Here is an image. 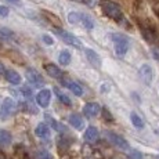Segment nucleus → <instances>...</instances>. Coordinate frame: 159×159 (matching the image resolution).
Instances as JSON below:
<instances>
[{"mask_svg":"<svg viewBox=\"0 0 159 159\" xmlns=\"http://www.w3.org/2000/svg\"><path fill=\"white\" fill-rule=\"evenodd\" d=\"M158 159H159V158H158Z\"/></svg>","mask_w":159,"mask_h":159,"instance_id":"obj_37","label":"nucleus"},{"mask_svg":"<svg viewBox=\"0 0 159 159\" xmlns=\"http://www.w3.org/2000/svg\"><path fill=\"white\" fill-rule=\"evenodd\" d=\"M102 115H104V118H105V120H108V122H114V116L111 115V112L108 111L107 108H102Z\"/></svg>","mask_w":159,"mask_h":159,"instance_id":"obj_28","label":"nucleus"},{"mask_svg":"<svg viewBox=\"0 0 159 159\" xmlns=\"http://www.w3.org/2000/svg\"><path fill=\"white\" fill-rule=\"evenodd\" d=\"M101 111H102V108L100 107V104H97V102H87L86 105L83 107V114L86 115L87 118H96Z\"/></svg>","mask_w":159,"mask_h":159,"instance_id":"obj_10","label":"nucleus"},{"mask_svg":"<svg viewBox=\"0 0 159 159\" xmlns=\"http://www.w3.org/2000/svg\"><path fill=\"white\" fill-rule=\"evenodd\" d=\"M130 122L133 123L134 127H137V129H143V127H144V120H143L141 116L137 115L136 112H131L130 114Z\"/></svg>","mask_w":159,"mask_h":159,"instance_id":"obj_21","label":"nucleus"},{"mask_svg":"<svg viewBox=\"0 0 159 159\" xmlns=\"http://www.w3.org/2000/svg\"><path fill=\"white\" fill-rule=\"evenodd\" d=\"M98 137H100L98 129L94 127V126H89L86 129V131H84V134H83V139L86 140L87 143H96L97 140H98Z\"/></svg>","mask_w":159,"mask_h":159,"instance_id":"obj_12","label":"nucleus"},{"mask_svg":"<svg viewBox=\"0 0 159 159\" xmlns=\"http://www.w3.org/2000/svg\"><path fill=\"white\" fill-rule=\"evenodd\" d=\"M152 7H154V11H155V13L159 15V0H157V2L152 4Z\"/></svg>","mask_w":159,"mask_h":159,"instance_id":"obj_32","label":"nucleus"},{"mask_svg":"<svg viewBox=\"0 0 159 159\" xmlns=\"http://www.w3.org/2000/svg\"><path fill=\"white\" fill-rule=\"evenodd\" d=\"M4 78L13 84H20L21 83V75L17 71H14V69H6Z\"/></svg>","mask_w":159,"mask_h":159,"instance_id":"obj_16","label":"nucleus"},{"mask_svg":"<svg viewBox=\"0 0 159 159\" xmlns=\"http://www.w3.org/2000/svg\"><path fill=\"white\" fill-rule=\"evenodd\" d=\"M0 159H4V155H3L2 152H0Z\"/></svg>","mask_w":159,"mask_h":159,"instance_id":"obj_36","label":"nucleus"},{"mask_svg":"<svg viewBox=\"0 0 159 159\" xmlns=\"http://www.w3.org/2000/svg\"><path fill=\"white\" fill-rule=\"evenodd\" d=\"M101 91H102V93H107V91H109V84L104 83L102 87H101Z\"/></svg>","mask_w":159,"mask_h":159,"instance_id":"obj_33","label":"nucleus"},{"mask_svg":"<svg viewBox=\"0 0 159 159\" xmlns=\"http://www.w3.org/2000/svg\"><path fill=\"white\" fill-rule=\"evenodd\" d=\"M112 42H114L115 53L118 57H123L129 51V38L123 33H112Z\"/></svg>","mask_w":159,"mask_h":159,"instance_id":"obj_2","label":"nucleus"},{"mask_svg":"<svg viewBox=\"0 0 159 159\" xmlns=\"http://www.w3.org/2000/svg\"><path fill=\"white\" fill-rule=\"evenodd\" d=\"M46 119H47V122L51 125V127H53L54 130H65V127H64V129H62V127H61L60 125H58V122H57L56 119L53 118V116H50V115H46Z\"/></svg>","mask_w":159,"mask_h":159,"instance_id":"obj_24","label":"nucleus"},{"mask_svg":"<svg viewBox=\"0 0 159 159\" xmlns=\"http://www.w3.org/2000/svg\"><path fill=\"white\" fill-rule=\"evenodd\" d=\"M42 40H43L44 44H47V46H53L54 44L53 38H51V36H48V35H43V36H42Z\"/></svg>","mask_w":159,"mask_h":159,"instance_id":"obj_29","label":"nucleus"},{"mask_svg":"<svg viewBox=\"0 0 159 159\" xmlns=\"http://www.w3.org/2000/svg\"><path fill=\"white\" fill-rule=\"evenodd\" d=\"M54 93H56V96L58 97V100H60V101L62 102L64 105H68V107H71V105H72L71 98H69V97L66 96V94H64L58 87H54Z\"/></svg>","mask_w":159,"mask_h":159,"instance_id":"obj_20","label":"nucleus"},{"mask_svg":"<svg viewBox=\"0 0 159 159\" xmlns=\"http://www.w3.org/2000/svg\"><path fill=\"white\" fill-rule=\"evenodd\" d=\"M139 76L140 79H141V82L147 86H149L152 82V79H154V69H152L151 65H148V64H144V65L140 66L139 69Z\"/></svg>","mask_w":159,"mask_h":159,"instance_id":"obj_6","label":"nucleus"},{"mask_svg":"<svg viewBox=\"0 0 159 159\" xmlns=\"http://www.w3.org/2000/svg\"><path fill=\"white\" fill-rule=\"evenodd\" d=\"M82 22H83V25H84V28L86 29H93L94 28V22H93V20H91L89 15H82Z\"/></svg>","mask_w":159,"mask_h":159,"instance_id":"obj_22","label":"nucleus"},{"mask_svg":"<svg viewBox=\"0 0 159 159\" xmlns=\"http://www.w3.org/2000/svg\"><path fill=\"white\" fill-rule=\"evenodd\" d=\"M61 82H62V84H65L66 87L69 89V90L72 91L75 96L80 97L82 94H83V89H82L80 86H79L76 82H72V80H68V79H61Z\"/></svg>","mask_w":159,"mask_h":159,"instance_id":"obj_14","label":"nucleus"},{"mask_svg":"<svg viewBox=\"0 0 159 159\" xmlns=\"http://www.w3.org/2000/svg\"><path fill=\"white\" fill-rule=\"evenodd\" d=\"M0 36L3 39H8V38H13L14 33H13V30H10L7 28H0Z\"/></svg>","mask_w":159,"mask_h":159,"instance_id":"obj_27","label":"nucleus"},{"mask_svg":"<svg viewBox=\"0 0 159 159\" xmlns=\"http://www.w3.org/2000/svg\"><path fill=\"white\" fill-rule=\"evenodd\" d=\"M127 158L129 159H144L143 158V154L137 149H130L129 154H127Z\"/></svg>","mask_w":159,"mask_h":159,"instance_id":"obj_26","label":"nucleus"},{"mask_svg":"<svg viewBox=\"0 0 159 159\" xmlns=\"http://www.w3.org/2000/svg\"><path fill=\"white\" fill-rule=\"evenodd\" d=\"M6 72V69H4V66H3V64L0 62V73H4Z\"/></svg>","mask_w":159,"mask_h":159,"instance_id":"obj_35","label":"nucleus"},{"mask_svg":"<svg viewBox=\"0 0 159 159\" xmlns=\"http://www.w3.org/2000/svg\"><path fill=\"white\" fill-rule=\"evenodd\" d=\"M50 100H51V91L47 90V89H42L38 93V96H36V102L42 108H47L48 104H50Z\"/></svg>","mask_w":159,"mask_h":159,"instance_id":"obj_8","label":"nucleus"},{"mask_svg":"<svg viewBox=\"0 0 159 159\" xmlns=\"http://www.w3.org/2000/svg\"><path fill=\"white\" fill-rule=\"evenodd\" d=\"M53 32L56 33L58 38H60L61 40L64 42V43L71 44V46H73V47H80V46H82L80 40H79V39L76 38L75 35H72L71 32H68V30H64V29H61V28H57V26H54Z\"/></svg>","mask_w":159,"mask_h":159,"instance_id":"obj_3","label":"nucleus"},{"mask_svg":"<svg viewBox=\"0 0 159 159\" xmlns=\"http://www.w3.org/2000/svg\"><path fill=\"white\" fill-rule=\"evenodd\" d=\"M35 134H36V137H39V139H42V140L48 139V137H50V127L47 126V123L42 122V123H39L38 126H36Z\"/></svg>","mask_w":159,"mask_h":159,"instance_id":"obj_13","label":"nucleus"},{"mask_svg":"<svg viewBox=\"0 0 159 159\" xmlns=\"http://www.w3.org/2000/svg\"><path fill=\"white\" fill-rule=\"evenodd\" d=\"M21 93L24 94V97H26V98H30V97H32V90H30L29 87H22L21 89Z\"/></svg>","mask_w":159,"mask_h":159,"instance_id":"obj_30","label":"nucleus"},{"mask_svg":"<svg viewBox=\"0 0 159 159\" xmlns=\"http://www.w3.org/2000/svg\"><path fill=\"white\" fill-rule=\"evenodd\" d=\"M15 108V102L13 101V98L7 97L3 100L2 107H0V120H7L14 112Z\"/></svg>","mask_w":159,"mask_h":159,"instance_id":"obj_5","label":"nucleus"},{"mask_svg":"<svg viewBox=\"0 0 159 159\" xmlns=\"http://www.w3.org/2000/svg\"><path fill=\"white\" fill-rule=\"evenodd\" d=\"M105 137H107V140H108L111 144L118 147L119 149H123V151L129 149V143L126 141V139H123L122 136L114 133V131H105Z\"/></svg>","mask_w":159,"mask_h":159,"instance_id":"obj_4","label":"nucleus"},{"mask_svg":"<svg viewBox=\"0 0 159 159\" xmlns=\"http://www.w3.org/2000/svg\"><path fill=\"white\" fill-rule=\"evenodd\" d=\"M6 2L11 3V4H15V6H21V2H20V0H6Z\"/></svg>","mask_w":159,"mask_h":159,"instance_id":"obj_34","label":"nucleus"},{"mask_svg":"<svg viewBox=\"0 0 159 159\" xmlns=\"http://www.w3.org/2000/svg\"><path fill=\"white\" fill-rule=\"evenodd\" d=\"M100 6H101L102 13L108 18L116 21V22H120L123 20V11H122L120 6L118 3L112 2V0H101V4Z\"/></svg>","mask_w":159,"mask_h":159,"instance_id":"obj_1","label":"nucleus"},{"mask_svg":"<svg viewBox=\"0 0 159 159\" xmlns=\"http://www.w3.org/2000/svg\"><path fill=\"white\" fill-rule=\"evenodd\" d=\"M26 79H28V82L30 84H33V86H36V87H40V86L44 84L43 76L33 68L26 69Z\"/></svg>","mask_w":159,"mask_h":159,"instance_id":"obj_7","label":"nucleus"},{"mask_svg":"<svg viewBox=\"0 0 159 159\" xmlns=\"http://www.w3.org/2000/svg\"><path fill=\"white\" fill-rule=\"evenodd\" d=\"M84 54H86L89 62H90L94 68H101V58H100V56L93 50V48H86V50H84Z\"/></svg>","mask_w":159,"mask_h":159,"instance_id":"obj_11","label":"nucleus"},{"mask_svg":"<svg viewBox=\"0 0 159 159\" xmlns=\"http://www.w3.org/2000/svg\"><path fill=\"white\" fill-rule=\"evenodd\" d=\"M8 13H10L8 7H6V6H0V15H2V17H7Z\"/></svg>","mask_w":159,"mask_h":159,"instance_id":"obj_31","label":"nucleus"},{"mask_svg":"<svg viewBox=\"0 0 159 159\" xmlns=\"http://www.w3.org/2000/svg\"><path fill=\"white\" fill-rule=\"evenodd\" d=\"M44 69H46V72H47V75H50L51 78H54V79L62 78V72H61V69L58 68L57 65H54V64H46Z\"/></svg>","mask_w":159,"mask_h":159,"instance_id":"obj_15","label":"nucleus"},{"mask_svg":"<svg viewBox=\"0 0 159 159\" xmlns=\"http://www.w3.org/2000/svg\"><path fill=\"white\" fill-rule=\"evenodd\" d=\"M82 20V14H79V13H69L68 14V22L69 24H78L79 21Z\"/></svg>","mask_w":159,"mask_h":159,"instance_id":"obj_25","label":"nucleus"},{"mask_svg":"<svg viewBox=\"0 0 159 159\" xmlns=\"http://www.w3.org/2000/svg\"><path fill=\"white\" fill-rule=\"evenodd\" d=\"M71 60H72V56H71V51L69 50H62L58 56V62L61 65H69L71 64Z\"/></svg>","mask_w":159,"mask_h":159,"instance_id":"obj_18","label":"nucleus"},{"mask_svg":"<svg viewBox=\"0 0 159 159\" xmlns=\"http://www.w3.org/2000/svg\"><path fill=\"white\" fill-rule=\"evenodd\" d=\"M69 125L75 130H82L83 129V119L79 114H71L69 115Z\"/></svg>","mask_w":159,"mask_h":159,"instance_id":"obj_17","label":"nucleus"},{"mask_svg":"<svg viewBox=\"0 0 159 159\" xmlns=\"http://www.w3.org/2000/svg\"><path fill=\"white\" fill-rule=\"evenodd\" d=\"M140 28H141V33L143 36H144V39L148 43H155V40L158 39V33L157 30H155L154 26L151 25H140Z\"/></svg>","mask_w":159,"mask_h":159,"instance_id":"obj_9","label":"nucleus"},{"mask_svg":"<svg viewBox=\"0 0 159 159\" xmlns=\"http://www.w3.org/2000/svg\"><path fill=\"white\" fill-rule=\"evenodd\" d=\"M35 159H53V155L48 151H46V149H40V151L36 152Z\"/></svg>","mask_w":159,"mask_h":159,"instance_id":"obj_23","label":"nucleus"},{"mask_svg":"<svg viewBox=\"0 0 159 159\" xmlns=\"http://www.w3.org/2000/svg\"><path fill=\"white\" fill-rule=\"evenodd\" d=\"M11 141H13V136H11L10 131L0 130V145H3V147L10 145Z\"/></svg>","mask_w":159,"mask_h":159,"instance_id":"obj_19","label":"nucleus"}]
</instances>
